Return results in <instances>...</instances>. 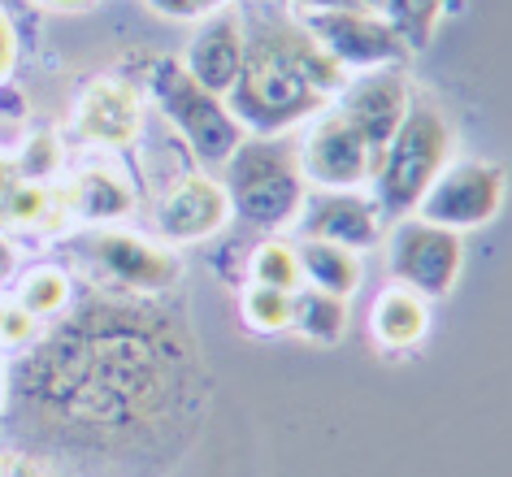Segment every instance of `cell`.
I'll return each instance as SVG.
<instances>
[{"label": "cell", "mask_w": 512, "mask_h": 477, "mask_svg": "<svg viewBox=\"0 0 512 477\" xmlns=\"http://www.w3.org/2000/svg\"><path fill=\"white\" fill-rule=\"evenodd\" d=\"M18 178H22V174H18V165L0 157V222H5V204H9V196L18 191Z\"/></svg>", "instance_id": "obj_29"}, {"label": "cell", "mask_w": 512, "mask_h": 477, "mask_svg": "<svg viewBox=\"0 0 512 477\" xmlns=\"http://www.w3.org/2000/svg\"><path fill=\"white\" fill-rule=\"evenodd\" d=\"M369 330L391 352H413L430 330V300H421L417 291L391 282L387 291H378L374 308H369Z\"/></svg>", "instance_id": "obj_16"}, {"label": "cell", "mask_w": 512, "mask_h": 477, "mask_svg": "<svg viewBox=\"0 0 512 477\" xmlns=\"http://www.w3.org/2000/svg\"><path fill=\"white\" fill-rule=\"evenodd\" d=\"M70 300V278L61 269H35V274L22 282V308L31 317H48V313H61Z\"/></svg>", "instance_id": "obj_23"}, {"label": "cell", "mask_w": 512, "mask_h": 477, "mask_svg": "<svg viewBox=\"0 0 512 477\" xmlns=\"http://www.w3.org/2000/svg\"><path fill=\"white\" fill-rule=\"evenodd\" d=\"M144 5L174 22H200V18L217 14V9H230V0H144Z\"/></svg>", "instance_id": "obj_26"}, {"label": "cell", "mask_w": 512, "mask_h": 477, "mask_svg": "<svg viewBox=\"0 0 512 477\" xmlns=\"http://www.w3.org/2000/svg\"><path fill=\"white\" fill-rule=\"evenodd\" d=\"M382 248H387V274L430 304L447 300L460 282V269H465V243L456 230H443L417 213L391 222Z\"/></svg>", "instance_id": "obj_6"}, {"label": "cell", "mask_w": 512, "mask_h": 477, "mask_svg": "<svg viewBox=\"0 0 512 477\" xmlns=\"http://www.w3.org/2000/svg\"><path fill=\"white\" fill-rule=\"evenodd\" d=\"M187 334L148 304L87 300L14 373V404L35 430L109 443L161 421L187 386Z\"/></svg>", "instance_id": "obj_1"}, {"label": "cell", "mask_w": 512, "mask_h": 477, "mask_svg": "<svg viewBox=\"0 0 512 477\" xmlns=\"http://www.w3.org/2000/svg\"><path fill=\"white\" fill-rule=\"evenodd\" d=\"M0 477H5V456H0Z\"/></svg>", "instance_id": "obj_33"}, {"label": "cell", "mask_w": 512, "mask_h": 477, "mask_svg": "<svg viewBox=\"0 0 512 477\" xmlns=\"http://www.w3.org/2000/svg\"><path fill=\"white\" fill-rule=\"evenodd\" d=\"M243 18V66L226 92L230 118L243 135H291L309 126L317 113L335 105L348 83V70L304 31L296 14L270 5L239 9Z\"/></svg>", "instance_id": "obj_2"}, {"label": "cell", "mask_w": 512, "mask_h": 477, "mask_svg": "<svg viewBox=\"0 0 512 477\" xmlns=\"http://www.w3.org/2000/svg\"><path fill=\"white\" fill-rule=\"evenodd\" d=\"M0 321H5V304H0Z\"/></svg>", "instance_id": "obj_34"}, {"label": "cell", "mask_w": 512, "mask_h": 477, "mask_svg": "<svg viewBox=\"0 0 512 477\" xmlns=\"http://www.w3.org/2000/svg\"><path fill=\"white\" fill-rule=\"evenodd\" d=\"M222 170L230 217L270 235L296 226L304 191H309L300 170V135H248Z\"/></svg>", "instance_id": "obj_4"}, {"label": "cell", "mask_w": 512, "mask_h": 477, "mask_svg": "<svg viewBox=\"0 0 512 477\" xmlns=\"http://www.w3.org/2000/svg\"><path fill=\"white\" fill-rule=\"evenodd\" d=\"M296 230L300 239H326V243H343L352 252H365L382 239V213L374 196H365V191L309 187L296 213Z\"/></svg>", "instance_id": "obj_12"}, {"label": "cell", "mask_w": 512, "mask_h": 477, "mask_svg": "<svg viewBox=\"0 0 512 477\" xmlns=\"http://www.w3.org/2000/svg\"><path fill=\"white\" fill-rule=\"evenodd\" d=\"M148 92L157 100L161 118L174 126L178 139L191 148L200 165H226L243 139V126L230 118L226 100L204 92V87L183 70L178 57H161L148 74Z\"/></svg>", "instance_id": "obj_5"}, {"label": "cell", "mask_w": 512, "mask_h": 477, "mask_svg": "<svg viewBox=\"0 0 512 477\" xmlns=\"http://www.w3.org/2000/svg\"><path fill=\"white\" fill-rule=\"evenodd\" d=\"M66 200L70 213H79L83 222H122L135 213V191L113 165H87L70 183Z\"/></svg>", "instance_id": "obj_17"}, {"label": "cell", "mask_w": 512, "mask_h": 477, "mask_svg": "<svg viewBox=\"0 0 512 477\" xmlns=\"http://www.w3.org/2000/svg\"><path fill=\"white\" fill-rule=\"evenodd\" d=\"M300 269H304V287H317L339 300H352L365 282V265L361 252L343 248V243H326V239H300Z\"/></svg>", "instance_id": "obj_18"}, {"label": "cell", "mask_w": 512, "mask_h": 477, "mask_svg": "<svg viewBox=\"0 0 512 477\" xmlns=\"http://www.w3.org/2000/svg\"><path fill=\"white\" fill-rule=\"evenodd\" d=\"M248 278L261 282V287H274V291L296 295L304 287V269H300L296 243H287V239H261L252 248V256H248Z\"/></svg>", "instance_id": "obj_20"}, {"label": "cell", "mask_w": 512, "mask_h": 477, "mask_svg": "<svg viewBox=\"0 0 512 477\" xmlns=\"http://www.w3.org/2000/svg\"><path fill=\"white\" fill-rule=\"evenodd\" d=\"M0 5H5V0H0Z\"/></svg>", "instance_id": "obj_36"}, {"label": "cell", "mask_w": 512, "mask_h": 477, "mask_svg": "<svg viewBox=\"0 0 512 477\" xmlns=\"http://www.w3.org/2000/svg\"><path fill=\"white\" fill-rule=\"evenodd\" d=\"M300 170L309 187L322 191H361L374 178V157L361 135L339 118L335 109L317 113L309 131L300 135Z\"/></svg>", "instance_id": "obj_10"}, {"label": "cell", "mask_w": 512, "mask_h": 477, "mask_svg": "<svg viewBox=\"0 0 512 477\" xmlns=\"http://www.w3.org/2000/svg\"><path fill=\"white\" fill-rule=\"evenodd\" d=\"M18 66V31H14V18H9V9L0 5V83L14 74Z\"/></svg>", "instance_id": "obj_27"}, {"label": "cell", "mask_w": 512, "mask_h": 477, "mask_svg": "<svg viewBox=\"0 0 512 477\" xmlns=\"http://www.w3.org/2000/svg\"><path fill=\"white\" fill-rule=\"evenodd\" d=\"M178 61H183V70L204 87V92L226 100V92L235 87L239 66H243V18H239V9H217V14L200 18V31L191 35L187 53Z\"/></svg>", "instance_id": "obj_14"}, {"label": "cell", "mask_w": 512, "mask_h": 477, "mask_svg": "<svg viewBox=\"0 0 512 477\" xmlns=\"http://www.w3.org/2000/svg\"><path fill=\"white\" fill-rule=\"evenodd\" d=\"M447 0H382V18L395 27L408 53H421L443 22Z\"/></svg>", "instance_id": "obj_21"}, {"label": "cell", "mask_w": 512, "mask_h": 477, "mask_svg": "<svg viewBox=\"0 0 512 477\" xmlns=\"http://www.w3.org/2000/svg\"><path fill=\"white\" fill-rule=\"evenodd\" d=\"M35 334V317L27 313V308H5V321H0V339L5 343H31Z\"/></svg>", "instance_id": "obj_28"}, {"label": "cell", "mask_w": 512, "mask_h": 477, "mask_svg": "<svg viewBox=\"0 0 512 477\" xmlns=\"http://www.w3.org/2000/svg\"><path fill=\"white\" fill-rule=\"evenodd\" d=\"M361 9H374V14H382V0H356Z\"/></svg>", "instance_id": "obj_32"}, {"label": "cell", "mask_w": 512, "mask_h": 477, "mask_svg": "<svg viewBox=\"0 0 512 477\" xmlns=\"http://www.w3.org/2000/svg\"><path fill=\"white\" fill-rule=\"evenodd\" d=\"M291 14L348 70V79L365 70H382V66H404L413 57L391 22L374 14V9H291Z\"/></svg>", "instance_id": "obj_7"}, {"label": "cell", "mask_w": 512, "mask_h": 477, "mask_svg": "<svg viewBox=\"0 0 512 477\" xmlns=\"http://www.w3.org/2000/svg\"><path fill=\"white\" fill-rule=\"evenodd\" d=\"M44 9H61V14H79V9H92L96 0H35Z\"/></svg>", "instance_id": "obj_31"}, {"label": "cell", "mask_w": 512, "mask_h": 477, "mask_svg": "<svg viewBox=\"0 0 512 477\" xmlns=\"http://www.w3.org/2000/svg\"><path fill=\"white\" fill-rule=\"evenodd\" d=\"M408 100H413V87H408L404 70L400 66H382V70L352 74L330 109H335L339 118L361 135V144L369 148V157H374V165H378L382 148H387L391 135L400 131V122L408 113Z\"/></svg>", "instance_id": "obj_9"}, {"label": "cell", "mask_w": 512, "mask_h": 477, "mask_svg": "<svg viewBox=\"0 0 512 477\" xmlns=\"http://www.w3.org/2000/svg\"><path fill=\"white\" fill-rule=\"evenodd\" d=\"M144 131V100L122 79H96L79 96L74 109V135L100 148H126Z\"/></svg>", "instance_id": "obj_15"}, {"label": "cell", "mask_w": 512, "mask_h": 477, "mask_svg": "<svg viewBox=\"0 0 512 477\" xmlns=\"http://www.w3.org/2000/svg\"><path fill=\"white\" fill-rule=\"evenodd\" d=\"M230 222V196L222 178L191 170L157 204V230L165 243H200L222 235Z\"/></svg>", "instance_id": "obj_13"}, {"label": "cell", "mask_w": 512, "mask_h": 477, "mask_svg": "<svg viewBox=\"0 0 512 477\" xmlns=\"http://www.w3.org/2000/svg\"><path fill=\"white\" fill-rule=\"evenodd\" d=\"M291 9H361L356 0H291Z\"/></svg>", "instance_id": "obj_30"}, {"label": "cell", "mask_w": 512, "mask_h": 477, "mask_svg": "<svg viewBox=\"0 0 512 477\" xmlns=\"http://www.w3.org/2000/svg\"><path fill=\"white\" fill-rule=\"evenodd\" d=\"M452 157H456L452 118H447L430 96H413L400 131H395L391 144L382 148L374 178H369V183H374L378 213L391 217V222L413 217L417 204L426 200V191L434 187V178L452 165Z\"/></svg>", "instance_id": "obj_3"}, {"label": "cell", "mask_w": 512, "mask_h": 477, "mask_svg": "<svg viewBox=\"0 0 512 477\" xmlns=\"http://www.w3.org/2000/svg\"><path fill=\"white\" fill-rule=\"evenodd\" d=\"M504 187L508 178L491 161H452L447 170L434 178V187L426 191V200L417 204V217L443 226V230H478L486 222H495L504 209Z\"/></svg>", "instance_id": "obj_8"}, {"label": "cell", "mask_w": 512, "mask_h": 477, "mask_svg": "<svg viewBox=\"0 0 512 477\" xmlns=\"http://www.w3.org/2000/svg\"><path fill=\"white\" fill-rule=\"evenodd\" d=\"M348 317V300H339V295H326L317 287H300L291 295V330L309 343H339L348 334Z\"/></svg>", "instance_id": "obj_19"}, {"label": "cell", "mask_w": 512, "mask_h": 477, "mask_svg": "<svg viewBox=\"0 0 512 477\" xmlns=\"http://www.w3.org/2000/svg\"><path fill=\"white\" fill-rule=\"evenodd\" d=\"M53 196L40 187V183H18V191L9 196L5 204V222H14V226H44L48 217H53Z\"/></svg>", "instance_id": "obj_24"}, {"label": "cell", "mask_w": 512, "mask_h": 477, "mask_svg": "<svg viewBox=\"0 0 512 477\" xmlns=\"http://www.w3.org/2000/svg\"><path fill=\"white\" fill-rule=\"evenodd\" d=\"M87 256L109 282H118L131 295H161L183 274V265H178L170 248L148 243L144 235H131V230H96L87 239Z\"/></svg>", "instance_id": "obj_11"}, {"label": "cell", "mask_w": 512, "mask_h": 477, "mask_svg": "<svg viewBox=\"0 0 512 477\" xmlns=\"http://www.w3.org/2000/svg\"><path fill=\"white\" fill-rule=\"evenodd\" d=\"M0 399H5V382H0Z\"/></svg>", "instance_id": "obj_35"}, {"label": "cell", "mask_w": 512, "mask_h": 477, "mask_svg": "<svg viewBox=\"0 0 512 477\" xmlns=\"http://www.w3.org/2000/svg\"><path fill=\"white\" fill-rule=\"evenodd\" d=\"M61 165V144L53 135H31V144L27 152H22V161H18V174L22 178H31V183H40V178H48Z\"/></svg>", "instance_id": "obj_25"}, {"label": "cell", "mask_w": 512, "mask_h": 477, "mask_svg": "<svg viewBox=\"0 0 512 477\" xmlns=\"http://www.w3.org/2000/svg\"><path fill=\"white\" fill-rule=\"evenodd\" d=\"M239 313L256 334H283L291 330V295L261 287V282H248L239 295Z\"/></svg>", "instance_id": "obj_22"}]
</instances>
